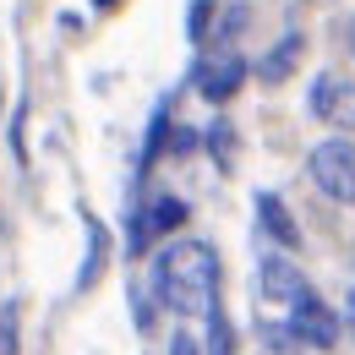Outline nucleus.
<instances>
[{"mask_svg": "<svg viewBox=\"0 0 355 355\" xmlns=\"http://www.w3.org/2000/svg\"><path fill=\"white\" fill-rule=\"evenodd\" d=\"M153 290L159 301L180 317H197L219 301V252L208 241H175L153 263Z\"/></svg>", "mask_w": 355, "mask_h": 355, "instance_id": "nucleus-1", "label": "nucleus"}, {"mask_svg": "<svg viewBox=\"0 0 355 355\" xmlns=\"http://www.w3.org/2000/svg\"><path fill=\"white\" fill-rule=\"evenodd\" d=\"M306 175L328 202H355V142H345V137L317 142L306 159Z\"/></svg>", "mask_w": 355, "mask_h": 355, "instance_id": "nucleus-2", "label": "nucleus"}, {"mask_svg": "<svg viewBox=\"0 0 355 355\" xmlns=\"http://www.w3.org/2000/svg\"><path fill=\"white\" fill-rule=\"evenodd\" d=\"M290 339L311 345V350H334L339 345V317L328 311V301H317V290H306L295 306H290Z\"/></svg>", "mask_w": 355, "mask_h": 355, "instance_id": "nucleus-3", "label": "nucleus"}, {"mask_svg": "<svg viewBox=\"0 0 355 355\" xmlns=\"http://www.w3.org/2000/svg\"><path fill=\"white\" fill-rule=\"evenodd\" d=\"M311 115L328 121V126H355V83L322 71V77L311 83Z\"/></svg>", "mask_w": 355, "mask_h": 355, "instance_id": "nucleus-4", "label": "nucleus"}, {"mask_svg": "<svg viewBox=\"0 0 355 355\" xmlns=\"http://www.w3.org/2000/svg\"><path fill=\"white\" fill-rule=\"evenodd\" d=\"M197 93L208 98V104H224V98H235L241 83H246V60L241 55H214V60H197Z\"/></svg>", "mask_w": 355, "mask_h": 355, "instance_id": "nucleus-5", "label": "nucleus"}, {"mask_svg": "<svg viewBox=\"0 0 355 355\" xmlns=\"http://www.w3.org/2000/svg\"><path fill=\"white\" fill-rule=\"evenodd\" d=\"M257 279H263V295H268V301H279V306H295V301L311 290L306 279H301V268L290 263V257H263Z\"/></svg>", "mask_w": 355, "mask_h": 355, "instance_id": "nucleus-6", "label": "nucleus"}, {"mask_svg": "<svg viewBox=\"0 0 355 355\" xmlns=\"http://www.w3.org/2000/svg\"><path fill=\"white\" fill-rule=\"evenodd\" d=\"M180 224H186V202H180V197H153V202L137 214V235H132V246L142 252L148 241L170 235V230H180Z\"/></svg>", "mask_w": 355, "mask_h": 355, "instance_id": "nucleus-7", "label": "nucleus"}, {"mask_svg": "<svg viewBox=\"0 0 355 355\" xmlns=\"http://www.w3.org/2000/svg\"><path fill=\"white\" fill-rule=\"evenodd\" d=\"M301 55H306V39H301V33H284V39L257 60V77H263V83H284V77L301 66Z\"/></svg>", "mask_w": 355, "mask_h": 355, "instance_id": "nucleus-8", "label": "nucleus"}, {"mask_svg": "<svg viewBox=\"0 0 355 355\" xmlns=\"http://www.w3.org/2000/svg\"><path fill=\"white\" fill-rule=\"evenodd\" d=\"M257 214H263V230L279 241V246H290V252L301 246V224L290 219V208H284L273 191H257Z\"/></svg>", "mask_w": 355, "mask_h": 355, "instance_id": "nucleus-9", "label": "nucleus"}, {"mask_svg": "<svg viewBox=\"0 0 355 355\" xmlns=\"http://www.w3.org/2000/svg\"><path fill=\"white\" fill-rule=\"evenodd\" d=\"M202 317H208V339H202V355H235V350H230L235 339H230V322H224L219 301H214V306L202 311Z\"/></svg>", "mask_w": 355, "mask_h": 355, "instance_id": "nucleus-10", "label": "nucleus"}, {"mask_svg": "<svg viewBox=\"0 0 355 355\" xmlns=\"http://www.w3.org/2000/svg\"><path fill=\"white\" fill-rule=\"evenodd\" d=\"M98 263H104V230H98V224H88V263H83V273H77V290H88V284H93Z\"/></svg>", "mask_w": 355, "mask_h": 355, "instance_id": "nucleus-11", "label": "nucleus"}, {"mask_svg": "<svg viewBox=\"0 0 355 355\" xmlns=\"http://www.w3.org/2000/svg\"><path fill=\"white\" fill-rule=\"evenodd\" d=\"M17 317H22L17 301H6V306H0V355H17Z\"/></svg>", "mask_w": 355, "mask_h": 355, "instance_id": "nucleus-12", "label": "nucleus"}, {"mask_svg": "<svg viewBox=\"0 0 355 355\" xmlns=\"http://www.w3.org/2000/svg\"><path fill=\"white\" fill-rule=\"evenodd\" d=\"M230 142H235V137H230V121H214L208 148H214V159H219V164H230Z\"/></svg>", "mask_w": 355, "mask_h": 355, "instance_id": "nucleus-13", "label": "nucleus"}, {"mask_svg": "<svg viewBox=\"0 0 355 355\" xmlns=\"http://www.w3.org/2000/svg\"><path fill=\"white\" fill-rule=\"evenodd\" d=\"M208 11H214V0H191V17H186V22H191V39L208 33Z\"/></svg>", "mask_w": 355, "mask_h": 355, "instance_id": "nucleus-14", "label": "nucleus"}, {"mask_svg": "<svg viewBox=\"0 0 355 355\" xmlns=\"http://www.w3.org/2000/svg\"><path fill=\"white\" fill-rule=\"evenodd\" d=\"M170 355H202V339H197V334H186V328H180L175 339H170Z\"/></svg>", "mask_w": 355, "mask_h": 355, "instance_id": "nucleus-15", "label": "nucleus"}, {"mask_svg": "<svg viewBox=\"0 0 355 355\" xmlns=\"http://www.w3.org/2000/svg\"><path fill=\"white\" fill-rule=\"evenodd\" d=\"M345 322H350V334H355V290H350V301H345Z\"/></svg>", "mask_w": 355, "mask_h": 355, "instance_id": "nucleus-16", "label": "nucleus"}, {"mask_svg": "<svg viewBox=\"0 0 355 355\" xmlns=\"http://www.w3.org/2000/svg\"><path fill=\"white\" fill-rule=\"evenodd\" d=\"M93 11H115V6H121V0H88Z\"/></svg>", "mask_w": 355, "mask_h": 355, "instance_id": "nucleus-17", "label": "nucleus"}, {"mask_svg": "<svg viewBox=\"0 0 355 355\" xmlns=\"http://www.w3.org/2000/svg\"><path fill=\"white\" fill-rule=\"evenodd\" d=\"M350 49H355V22H350Z\"/></svg>", "mask_w": 355, "mask_h": 355, "instance_id": "nucleus-18", "label": "nucleus"}]
</instances>
